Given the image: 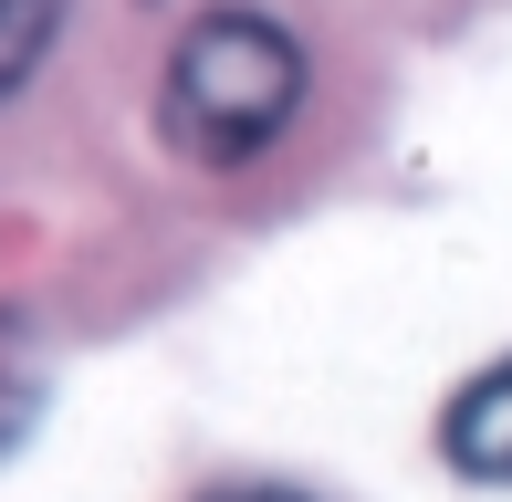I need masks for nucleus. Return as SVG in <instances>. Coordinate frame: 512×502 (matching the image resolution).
<instances>
[{
	"instance_id": "nucleus-3",
	"label": "nucleus",
	"mask_w": 512,
	"mask_h": 502,
	"mask_svg": "<svg viewBox=\"0 0 512 502\" xmlns=\"http://www.w3.org/2000/svg\"><path fill=\"white\" fill-rule=\"evenodd\" d=\"M53 32H63V0H0V105L32 84V63L53 53Z\"/></svg>"
},
{
	"instance_id": "nucleus-4",
	"label": "nucleus",
	"mask_w": 512,
	"mask_h": 502,
	"mask_svg": "<svg viewBox=\"0 0 512 502\" xmlns=\"http://www.w3.org/2000/svg\"><path fill=\"white\" fill-rule=\"evenodd\" d=\"M209 502H314V492H293V482H230V492H209Z\"/></svg>"
},
{
	"instance_id": "nucleus-2",
	"label": "nucleus",
	"mask_w": 512,
	"mask_h": 502,
	"mask_svg": "<svg viewBox=\"0 0 512 502\" xmlns=\"http://www.w3.org/2000/svg\"><path fill=\"white\" fill-rule=\"evenodd\" d=\"M439 450H450V471H471V482H512V367L471 377V387L450 398Z\"/></svg>"
},
{
	"instance_id": "nucleus-1",
	"label": "nucleus",
	"mask_w": 512,
	"mask_h": 502,
	"mask_svg": "<svg viewBox=\"0 0 512 502\" xmlns=\"http://www.w3.org/2000/svg\"><path fill=\"white\" fill-rule=\"evenodd\" d=\"M293 105H304V53H293L283 21L220 11L168 63V126L189 157H262Z\"/></svg>"
}]
</instances>
